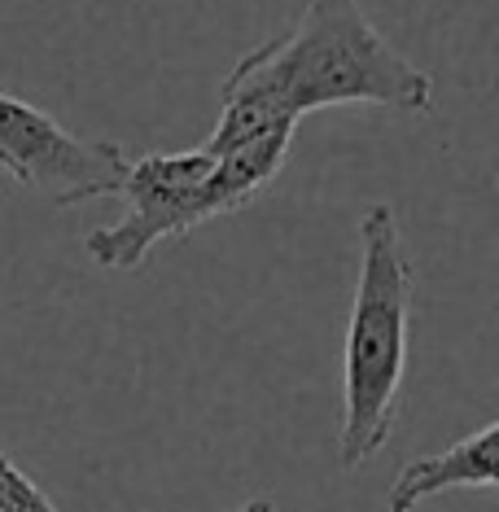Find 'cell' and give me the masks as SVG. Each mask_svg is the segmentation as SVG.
<instances>
[{
  "mask_svg": "<svg viewBox=\"0 0 499 512\" xmlns=\"http://www.w3.org/2000/svg\"><path fill=\"white\" fill-rule=\"evenodd\" d=\"M215 171V158L206 149L189 154H145L127 162L119 197L127 202V215L110 228L88 232V254L97 267L110 272H136L149 250L162 237H184L197 224H206L211 202H206V180Z\"/></svg>",
  "mask_w": 499,
  "mask_h": 512,
  "instance_id": "3957f363",
  "label": "cell"
},
{
  "mask_svg": "<svg viewBox=\"0 0 499 512\" xmlns=\"http://www.w3.org/2000/svg\"><path fill=\"white\" fill-rule=\"evenodd\" d=\"M0 512H57V504L14 460L0 456Z\"/></svg>",
  "mask_w": 499,
  "mask_h": 512,
  "instance_id": "52a82bcc",
  "label": "cell"
},
{
  "mask_svg": "<svg viewBox=\"0 0 499 512\" xmlns=\"http://www.w3.org/2000/svg\"><path fill=\"white\" fill-rule=\"evenodd\" d=\"M499 425H482L478 434L451 442L447 451L438 456H421L412 464H403L399 477L390 482L386 508L390 512H416L429 495H443V491H469V486H495L499 473Z\"/></svg>",
  "mask_w": 499,
  "mask_h": 512,
  "instance_id": "5b68a950",
  "label": "cell"
},
{
  "mask_svg": "<svg viewBox=\"0 0 499 512\" xmlns=\"http://www.w3.org/2000/svg\"><path fill=\"white\" fill-rule=\"evenodd\" d=\"M289 141H294V127H281V132L254 136V141H241L224 149L215 158V171L206 180V202H211V215H232L250 202L259 189L281 176L285 158H289Z\"/></svg>",
  "mask_w": 499,
  "mask_h": 512,
  "instance_id": "8992f818",
  "label": "cell"
},
{
  "mask_svg": "<svg viewBox=\"0 0 499 512\" xmlns=\"http://www.w3.org/2000/svg\"><path fill=\"white\" fill-rule=\"evenodd\" d=\"M127 158L114 141L66 132L53 114L0 92V167L53 206H79L119 193Z\"/></svg>",
  "mask_w": 499,
  "mask_h": 512,
  "instance_id": "277c9868",
  "label": "cell"
},
{
  "mask_svg": "<svg viewBox=\"0 0 499 512\" xmlns=\"http://www.w3.org/2000/svg\"><path fill=\"white\" fill-rule=\"evenodd\" d=\"M228 512H276V504L268 495H259V499H246V504H237V508H228Z\"/></svg>",
  "mask_w": 499,
  "mask_h": 512,
  "instance_id": "ba28073f",
  "label": "cell"
},
{
  "mask_svg": "<svg viewBox=\"0 0 499 512\" xmlns=\"http://www.w3.org/2000/svg\"><path fill=\"white\" fill-rule=\"evenodd\" d=\"M381 106L429 114L434 84L368 22L359 0H307L303 18L246 53L219 88V123L206 154L298 127L311 110Z\"/></svg>",
  "mask_w": 499,
  "mask_h": 512,
  "instance_id": "6da1fadb",
  "label": "cell"
},
{
  "mask_svg": "<svg viewBox=\"0 0 499 512\" xmlns=\"http://www.w3.org/2000/svg\"><path fill=\"white\" fill-rule=\"evenodd\" d=\"M359 285L342 351V429L338 460L359 469L386 447L399 412L412 324V267L399 241V219L386 202L359 219Z\"/></svg>",
  "mask_w": 499,
  "mask_h": 512,
  "instance_id": "7a4b0ae2",
  "label": "cell"
}]
</instances>
